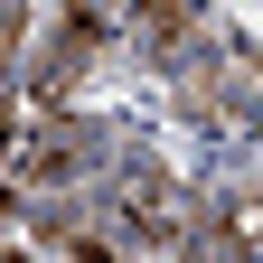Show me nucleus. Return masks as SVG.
I'll return each instance as SVG.
<instances>
[{
    "label": "nucleus",
    "mask_w": 263,
    "mask_h": 263,
    "mask_svg": "<svg viewBox=\"0 0 263 263\" xmlns=\"http://www.w3.org/2000/svg\"><path fill=\"white\" fill-rule=\"evenodd\" d=\"M113 216H122L141 245H188V235H197V216H188V188H179V179H160V170H132Z\"/></svg>",
    "instance_id": "obj_1"
},
{
    "label": "nucleus",
    "mask_w": 263,
    "mask_h": 263,
    "mask_svg": "<svg viewBox=\"0 0 263 263\" xmlns=\"http://www.w3.org/2000/svg\"><path fill=\"white\" fill-rule=\"evenodd\" d=\"M197 254L207 263H263V197H226V207L197 226Z\"/></svg>",
    "instance_id": "obj_2"
}]
</instances>
